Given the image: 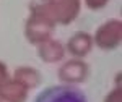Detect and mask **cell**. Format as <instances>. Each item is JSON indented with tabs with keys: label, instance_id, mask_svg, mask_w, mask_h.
Masks as SVG:
<instances>
[{
	"label": "cell",
	"instance_id": "1",
	"mask_svg": "<svg viewBox=\"0 0 122 102\" xmlns=\"http://www.w3.org/2000/svg\"><path fill=\"white\" fill-rule=\"evenodd\" d=\"M36 102H86L81 91L72 86H56L39 94Z\"/></svg>",
	"mask_w": 122,
	"mask_h": 102
}]
</instances>
